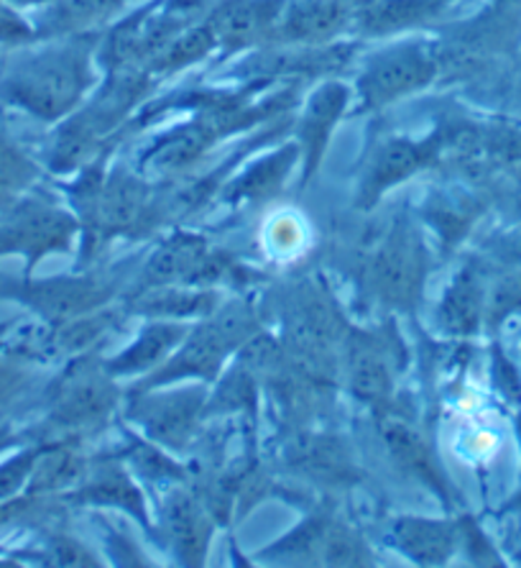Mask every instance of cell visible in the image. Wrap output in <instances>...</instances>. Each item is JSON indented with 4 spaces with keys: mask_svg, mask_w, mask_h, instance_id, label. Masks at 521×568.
Returning a JSON list of instances; mask_svg holds the SVG:
<instances>
[{
    "mask_svg": "<svg viewBox=\"0 0 521 568\" xmlns=\"http://www.w3.org/2000/svg\"><path fill=\"white\" fill-rule=\"evenodd\" d=\"M74 207L85 225V244H103L123 233H136L151 219V190L136 174L115 170L108 178H82L74 185Z\"/></svg>",
    "mask_w": 521,
    "mask_h": 568,
    "instance_id": "7a4b0ae2",
    "label": "cell"
},
{
    "mask_svg": "<svg viewBox=\"0 0 521 568\" xmlns=\"http://www.w3.org/2000/svg\"><path fill=\"white\" fill-rule=\"evenodd\" d=\"M440 162V133L437 129L427 139L411 136H381L368 146L364 166H360V180L356 203L358 207H374L386 192L401 182L415 178L419 170L435 166Z\"/></svg>",
    "mask_w": 521,
    "mask_h": 568,
    "instance_id": "5b68a950",
    "label": "cell"
},
{
    "mask_svg": "<svg viewBox=\"0 0 521 568\" xmlns=\"http://www.w3.org/2000/svg\"><path fill=\"white\" fill-rule=\"evenodd\" d=\"M3 331H6V323H0V341H3ZM0 356H3V348H0Z\"/></svg>",
    "mask_w": 521,
    "mask_h": 568,
    "instance_id": "ee69618b",
    "label": "cell"
},
{
    "mask_svg": "<svg viewBox=\"0 0 521 568\" xmlns=\"http://www.w3.org/2000/svg\"><path fill=\"white\" fill-rule=\"evenodd\" d=\"M49 558L59 566H98L90 550L67 536H54L52 546H49Z\"/></svg>",
    "mask_w": 521,
    "mask_h": 568,
    "instance_id": "74e56055",
    "label": "cell"
},
{
    "mask_svg": "<svg viewBox=\"0 0 521 568\" xmlns=\"http://www.w3.org/2000/svg\"><path fill=\"white\" fill-rule=\"evenodd\" d=\"M348 105L350 88L338 80H325L305 100V108H302L297 121V146L302 154V170H305V174H302L305 185L315 178L319 164H323L327 144H330L335 126L346 115Z\"/></svg>",
    "mask_w": 521,
    "mask_h": 568,
    "instance_id": "8fae6325",
    "label": "cell"
},
{
    "mask_svg": "<svg viewBox=\"0 0 521 568\" xmlns=\"http://www.w3.org/2000/svg\"><path fill=\"white\" fill-rule=\"evenodd\" d=\"M85 464L74 454L72 448L54 443V446H41L37 466H33L31 481L27 487V497L37 495H54V491H64L82 481L85 476Z\"/></svg>",
    "mask_w": 521,
    "mask_h": 568,
    "instance_id": "83f0119b",
    "label": "cell"
},
{
    "mask_svg": "<svg viewBox=\"0 0 521 568\" xmlns=\"http://www.w3.org/2000/svg\"><path fill=\"white\" fill-rule=\"evenodd\" d=\"M371 284L386 305L411 311L427 277L422 239L407 223H394L371 258Z\"/></svg>",
    "mask_w": 521,
    "mask_h": 568,
    "instance_id": "8992f818",
    "label": "cell"
},
{
    "mask_svg": "<svg viewBox=\"0 0 521 568\" xmlns=\"http://www.w3.org/2000/svg\"><path fill=\"white\" fill-rule=\"evenodd\" d=\"M141 389V395L129 407V417L144 430L149 440L159 446L182 450L190 446L200 428V415H203L207 397L203 387H182L156 392Z\"/></svg>",
    "mask_w": 521,
    "mask_h": 568,
    "instance_id": "ba28073f",
    "label": "cell"
},
{
    "mask_svg": "<svg viewBox=\"0 0 521 568\" xmlns=\"http://www.w3.org/2000/svg\"><path fill=\"white\" fill-rule=\"evenodd\" d=\"M8 3L16 6V8H37V6L52 3V0H8Z\"/></svg>",
    "mask_w": 521,
    "mask_h": 568,
    "instance_id": "b9f144b4",
    "label": "cell"
},
{
    "mask_svg": "<svg viewBox=\"0 0 521 568\" xmlns=\"http://www.w3.org/2000/svg\"><path fill=\"white\" fill-rule=\"evenodd\" d=\"M519 303H521V277L501 280L491 287V295L486 300V313H489L493 321H499V317L514 311Z\"/></svg>",
    "mask_w": 521,
    "mask_h": 568,
    "instance_id": "8d00e7d4",
    "label": "cell"
},
{
    "mask_svg": "<svg viewBox=\"0 0 521 568\" xmlns=\"http://www.w3.org/2000/svg\"><path fill=\"white\" fill-rule=\"evenodd\" d=\"M190 328L182 321H151L139 333V338L118 354L111 362H105V369L111 377H136V374H151L170 358L176 346L182 344Z\"/></svg>",
    "mask_w": 521,
    "mask_h": 568,
    "instance_id": "ffe728a7",
    "label": "cell"
},
{
    "mask_svg": "<svg viewBox=\"0 0 521 568\" xmlns=\"http://www.w3.org/2000/svg\"><path fill=\"white\" fill-rule=\"evenodd\" d=\"M80 233V221L41 197L11 192L0 207V256L27 258V277L41 258L70 252Z\"/></svg>",
    "mask_w": 521,
    "mask_h": 568,
    "instance_id": "3957f363",
    "label": "cell"
},
{
    "mask_svg": "<svg viewBox=\"0 0 521 568\" xmlns=\"http://www.w3.org/2000/svg\"><path fill=\"white\" fill-rule=\"evenodd\" d=\"M422 219L442 239V244H458L468 233L470 211L463 197L432 190L422 203Z\"/></svg>",
    "mask_w": 521,
    "mask_h": 568,
    "instance_id": "4dcf8cb0",
    "label": "cell"
},
{
    "mask_svg": "<svg viewBox=\"0 0 521 568\" xmlns=\"http://www.w3.org/2000/svg\"><path fill=\"white\" fill-rule=\"evenodd\" d=\"M330 525V517L327 515H313L307 517L299 528H294L289 536L276 540L274 546H268L260 558H268L274 564H292V566H309L317 564L323 558V542H325V530Z\"/></svg>",
    "mask_w": 521,
    "mask_h": 568,
    "instance_id": "f1b7e54d",
    "label": "cell"
},
{
    "mask_svg": "<svg viewBox=\"0 0 521 568\" xmlns=\"http://www.w3.org/2000/svg\"><path fill=\"white\" fill-rule=\"evenodd\" d=\"M456 528L445 520L401 515L391 523L389 542L417 566H440L456 548Z\"/></svg>",
    "mask_w": 521,
    "mask_h": 568,
    "instance_id": "44dd1931",
    "label": "cell"
},
{
    "mask_svg": "<svg viewBox=\"0 0 521 568\" xmlns=\"http://www.w3.org/2000/svg\"><path fill=\"white\" fill-rule=\"evenodd\" d=\"M125 462L141 474L146 481H182L184 469L174 464L164 450H159V443L154 440H133L129 450H125Z\"/></svg>",
    "mask_w": 521,
    "mask_h": 568,
    "instance_id": "836d02e7",
    "label": "cell"
},
{
    "mask_svg": "<svg viewBox=\"0 0 521 568\" xmlns=\"http://www.w3.org/2000/svg\"><path fill=\"white\" fill-rule=\"evenodd\" d=\"M499 252H501L503 258H511V262L521 264V236L503 241V244L499 246Z\"/></svg>",
    "mask_w": 521,
    "mask_h": 568,
    "instance_id": "ab89813d",
    "label": "cell"
},
{
    "mask_svg": "<svg viewBox=\"0 0 521 568\" xmlns=\"http://www.w3.org/2000/svg\"><path fill=\"white\" fill-rule=\"evenodd\" d=\"M41 446H23L0 462V505L11 499L27 497V487L31 481L33 466H37Z\"/></svg>",
    "mask_w": 521,
    "mask_h": 568,
    "instance_id": "e575fe53",
    "label": "cell"
},
{
    "mask_svg": "<svg viewBox=\"0 0 521 568\" xmlns=\"http://www.w3.org/2000/svg\"><path fill=\"white\" fill-rule=\"evenodd\" d=\"M213 108H203L197 119L190 123H182L172 131H166L154 146L149 149L141 159L144 172L156 174V178H166V174H180L182 170H190L192 164L203 156L217 139L228 136V129L221 126Z\"/></svg>",
    "mask_w": 521,
    "mask_h": 568,
    "instance_id": "7c38bea8",
    "label": "cell"
},
{
    "mask_svg": "<svg viewBox=\"0 0 521 568\" xmlns=\"http://www.w3.org/2000/svg\"><path fill=\"white\" fill-rule=\"evenodd\" d=\"M287 0H225L207 19L217 47L246 49L276 39Z\"/></svg>",
    "mask_w": 521,
    "mask_h": 568,
    "instance_id": "4fadbf2b",
    "label": "cell"
},
{
    "mask_svg": "<svg viewBox=\"0 0 521 568\" xmlns=\"http://www.w3.org/2000/svg\"><path fill=\"white\" fill-rule=\"evenodd\" d=\"M287 462L292 469L325 487H348L360 479L348 443L330 433H299L287 446Z\"/></svg>",
    "mask_w": 521,
    "mask_h": 568,
    "instance_id": "2e32d148",
    "label": "cell"
},
{
    "mask_svg": "<svg viewBox=\"0 0 521 568\" xmlns=\"http://www.w3.org/2000/svg\"><path fill=\"white\" fill-rule=\"evenodd\" d=\"M440 74V49L430 41H405L371 54L358 74V111L381 108L430 88Z\"/></svg>",
    "mask_w": 521,
    "mask_h": 568,
    "instance_id": "277c9868",
    "label": "cell"
},
{
    "mask_svg": "<svg viewBox=\"0 0 521 568\" xmlns=\"http://www.w3.org/2000/svg\"><path fill=\"white\" fill-rule=\"evenodd\" d=\"M123 6V0H52L41 6L33 31L37 39H64L78 37L92 27H100Z\"/></svg>",
    "mask_w": 521,
    "mask_h": 568,
    "instance_id": "484cf974",
    "label": "cell"
},
{
    "mask_svg": "<svg viewBox=\"0 0 521 568\" xmlns=\"http://www.w3.org/2000/svg\"><path fill=\"white\" fill-rule=\"evenodd\" d=\"M13 446H19V433H13L11 425H0V454Z\"/></svg>",
    "mask_w": 521,
    "mask_h": 568,
    "instance_id": "60d3db41",
    "label": "cell"
},
{
    "mask_svg": "<svg viewBox=\"0 0 521 568\" xmlns=\"http://www.w3.org/2000/svg\"><path fill=\"white\" fill-rule=\"evenodd\" d=\"M0 300H13L49 325L70 323L74 317L103 307L108 290L90 277H49L0 284Z\"/></svg>",
    "mask_w": 521,
    "mask_h": 568,
    "instance_id": "52a82bcc",
    "label": "cell"
},
{
    "mask_svg": "<svg viewBox=\"0 0 521 568\" xmlns=\"http://www.w3.org/2000/svg\"><path fill=\"white\" fill-rule=\"evenodd\" d=\"M381 438L386 443L391 462L397 464V469L401 474L425 484L427 489L435 491L437 497L448 503V479H445L440 471V464H437L430 443L425 440V436L415 428V425L405 420V417L384 415Z\"/></svg>",
    "mask_w": 521,
    "mask_h": 568,
    "instance_id": "ac0fdd59",
    "label": "cell"
},
{
    "mask_svg": "<svg viewBox=\"0 0 521 568\" xmlns=\"http://www.w3.org/2000/svg\"><path fill=\"white\" fill-rule=\"evenodd\" d=\"M299 162H302V154L297 144L274 149L272 154L260 156L258 162L248 164L246 172L238 174L231 185H225L223 200L233 205H243V203H256V200L274 197L276 192L284 187V182H287L292 170Z\"/></svg>",
    "mask_w": 521,
    "mask_h": 568,
    "instance_id": "cb8c5ba5",
    "label": "cell"
},
{
    "mask_svg": "<svg viewBox=\"0 0 521 568\" xmlns=\"http://www.w3.org/2000/svg\"><path fill=\"white\" fill-rule=\"evenodd\" d=\"M162 525L174 556L184 566H203L213 536V515L205 503L187 489H172L162 503Z\"/></svg>",
    "mask_w": 521,
    "mask_h": 568,
    "instance_id": "9a60e30c",
    "label": "cell"
},
{
    "mask_svg": "<svg viewBox=\"0 0 521 568\" xmlns=\"http://www.w3.org/2000/svg\"><path fill=\"white\" fill-rule=\"evenodd\" d=\"M371 564V554H368L364 538L348 525L335 523L330 517V525L325 530L323 542V558L319 566H368Z\"/></svg>",
    "mask_w": 521,
    "mask_h": 568,
    "instance_id": "d6a6232c",
    "label": "cell"
},
{
    "mask_svg": "<svg viewBox=\"0 0 521 568\" xmlns=\"http://www.w3.org/2000/svg\"><path fill=\"white\" fill-rule=\"evenodd\" d=\"M118 389L105 364L88 366V362H74L72 369L57 382L49 423L57 428H80V425L103 420L113 410Z\"/></svg>",
    "mask_w": 521,
    "mask_h": 568,
    "instance_id": "9c48e42d",
    "label": "cell"
},
{
    "mask_svg": "<svg viewBox=\"0 0 521 568\" xmlns=\"http://www.w3.org/2000/svg\"><path fill=\"white\" fill-rule=\"evenodd\" d=\"M450 0H364L356 13V27L364 37H391V33L427 27Z\"/></svg>",
    "mask_w": 521,
    "mask_h": 568,
    "instance_id": "7402d4cb",
    "label": "cell"
},
{
    "mask_svg": "<svg viewBox=\"0 0 521 568\" xmlns=\"http://www.w3.org/2000/svg\"><path fill=\"white\" fill-rule=\"evenodd\" d=\"M11 195V190H0V207H3V203H6V197Z\"/></svg>",
    "mask_w": 521,
    "mask_h": 568,
    "instance_id": "7bdbcfd3",
    "label": "cell"
},
{
    "mask_svg": "<svg viewBox=\"0 0 521 568\" xmlns=\"http://www.w3.org/2000/svg\"><path fill=\"white\" fill-rule=\"evenodd\" d=\"M37 41L33 23L23 19L19 8L0 0V49H19Z\"/></svg>",
    "mask_w": 521,
    "mask_h": 568,
    "instance_id": "d590c367",
    "label": "cell"
},
{
    "mask_svg": "<svg viewBox=\"0 0 521 568\" xmlns=\"http://www.w3.org/2000/svg\"><path fill=\"white\" fill-rule=\"evenodd\" d=\"M343 366H346V382L353 395L364 399L366 405H389L394 395V374L381 341L371 333H350L346 338Z\"/></svg>",
    "mask_w": 521,
    "mask_h": 568,
    "instance_id": "e0dca14e",
    "label": "cell"
},
{
    "mask_svg": "<svg viewBox=\"0 0 521 568\" xmlns=\"http://www.w3.org/2000/svg\"><path fill=\"white\" fill-rule=\"evenodd\" d=\"M486 313V295L473 266H463L442 292L437 321L448 336H473Z\"/></svg>",
    "mask_w": 521,
    "mask_h": 568,
    "instance_id": "d4e9b609",
    "label": "cell"
},
{
    "mask_svg": "<svg viewBox=\"0 0 521 568\" xmlns=\"http://www.w3.org/2000/svg\"><path fill=\"white\" fill-rule=\"evenodd\" d=\"M39 182V166L19 141L0 126V190L23 192Z\"/></svg>",
    "mask_w": 521,
    "mask_h": 568,
    "instance_id": "1f68e13d",
    "label": "cell"
},
{
    "mask_svg": "<svg viewBox=\"0 0 521 568\" xmlns=\"http://www.w3.org/2000/svg\"><path fill=\"white\" fill-rule=\"evenodd\" d=\"M364 0H294L284 8L276 39L282 44H327L346 31Z\"/></svg>",
    "mask_w": 521,
    "mask_h": 568,
    "instance_id": "5bb4252c",
    "label": "cell"
},
{
    "mask_svg": "<svg viewBox=\"0 0 521 568\" xmlns=\"http://www.w3.org/2000/svg\"><path fill=\"white\" fill-rule=\"evenodd\" d=\"M233 351L235 346L223 336V331L217 328L207 315L203 317V323L190 328V333L184 336L182 344L176 346L174 354L141 382V389L170 387V384L182 379L213 382L221 377L225 358H228Z\"/></svg>",
    "mask_w": 521,
    "mask_h": 568,
    "instance_id": "30bf717a",
    "label": "cell"
},
{
    "mask_svg": "<svg viewBox=\"0 0 521 568\" xmlns=\"http://www.w3.org/2000/svg\"><path fill=\"white\" fill-rule=\"evenodd\" d=\"M95 82V47L85 33L16 57L0 70V100L44 123L74 113Z\"/></svg>",
    "mask_w": 521,
    "mask_h": 568,
    "instance_id": "6da1fadb",
    "label": "cell"
},
{
    "mask_svg": "<svg viewBox=\"0 0 521 568\" xmlns=\"http://www.w3.org/2000/svg\"><path fill=\"white\" fill-rule=\"evenodd\" d=\"M210 246L203 236L197 233H172L164 244H159L154 254L149 256L144 266V280L141 287L154 290L166 287V284H190L192 274L197 272V266L203 264Z\"/></svg>",
    "mask_w": 521,
    "mask_h": 568,
    "instance_id": "603a6c76",
    "label": "cell"
},
{
    "mask_svg": "<svg viewBox=\"0 0 521 568\" xmlns=\"http://www.w3.org/2000/svg\"><path fill=\"white\" fill-rule=\"evenodd\" d=\"M217 47V41L213 37V31H210L207 23L203 27H192V29H184L172 37L166 44L154 52L146 60V70L154 72V74H170V72H180L184 67L195 64L207 57L213 49Z\"/></svg>",
    "mask_w": 521,
    "mask_h": 568,
    "instance_id": "f546056e",
    "label": "cell"
},
{
    "mask_svg": "<svg viewBox=\"0 0 521 568\" xmlns=\"http://www.w3.org/2000/svg\"><path fill=\"white\" fill-rule=\"evenodd\" d=\"M139 311L162 321H187V317H207L215 313L217 295L213 287H190V284H166V287L144 290Z\"/></svg>",
    "mask_w": 521,
    "mask_h": 568,
    "instance_id": "4316f807",
    "label": "cell"
},
{
    "mask_svg": "<svg viewBox=\"0 0 521 568\" xmlns=\"http://www.w3.org/2000/svg\"><path fill=\"white\" fill-rule=\"evenodd\" d=\"M31 497H19V499H11V503H3L0 505V525L13 520V517H19L23 509L29 507Z\"/></svg>",
    "mask_w": 521,
    "mask_h": 568,
    "instance_id": "f35d334b",
    "label": "cell"
},
{
    "mask_svg": "<svg viewBox=\"0 0 521 568\" xmlns=\"http://www.w3.org/2000/svg\"><path fill=\"white\" fill-rule=\"evenodd\" d=\"M72 499L80 505L121 509V513L136 517L141 525H149L144 491L139 489L133 476L115 462H103L95 466V471H85Z\"/></svg>",
    "mask_w": 521,
    "mask_h": 568,
    "instance_id": "d6986e66",
    "label": "cell"
}]
</instances>
